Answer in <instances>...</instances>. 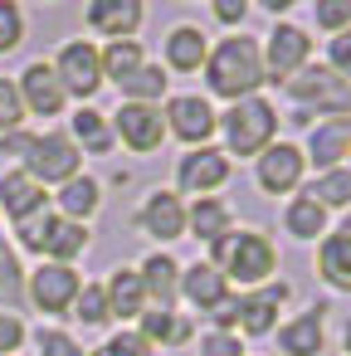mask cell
Instances as JSON below:
<instances>
[{
	"label": "cell",
	"mask_w": 351,
	"mask_h": 356,
	"mask_svg": "<svg viewBox=\"0 0 351 356\" xmlns=\"http://www.w3.org/2000/svg\"><path fill=\"white\" fill-rule=\"evenodd\" d=\"M278 341H283L288 356H317L322 351V307H307L302 317H293L278 332Z\"/></svg>",
	"instance_id": "cell-23"
},
{
	"label": "cell",
	"mask_w": 351,
	"mask_h": 356,
	"mask_svg": "<svg viewBox=\"0 0 351 356\" xmlns=\"http://www.w3.org/2000/svg\"><path fill=\"white\" fill-rule=\"evenodd\" d=\"M98 59H103V79L122 83V79H132V74L142 69V44H137V40H113L108 54H98Z\"/></svg>",
	"instance_id": "cell-29"
},
{
	"label": "cell",
	"mask_w": 351,
	"mask_h": 356,
	"mask_svg": "<svg viewBox=\"0 0 351 356\" xmlns=\"http://www.w3.org/2000/svg\"><path fill=\"white\" fill-rule=\"evenodd\" d=\"M88 25L98 35H108V40H132V30L142 25V6L137 0H93Z\"/></svg>",
	"instance_id": "cell-15"
},
{
	"label": "cell",
	"mask_w": 351,
	"mask_h": 356,
	"mask_svg": "<svg viewBox=\"0 0 351 356\" xmlns=\"http://www.w3.org/2000/svg\"><path fill=\"white\" fill-rule=\"evenodd\" d=\"M20 40H25V15L10 6V0H0V54H10Z\"/></svg>",
	"instance_id": "cell-35"
},
{
	"label": "cell",
	"mask_w": 351,
	"mask_h": 356,
	"mask_svg": "<svg viewBox=\"0 0 351 356\" xmlns=\"http://www.w3.org/2000/svg\"><path fill=\"white\" fill-rule=\"evenodd\" d=\"M20 118H25V103H20L15 83H10V79H0V137L15 132V127H20Z\"/></svg>",
	"instance_id": "cell-36"
},
{
	"label": "cell",
	"mask_w": 351,
	"mask_h": 356,
	"mask_svg": "<svg viewBox=\"0 0 351 356\" xmlns=\"http://www.w3.org/2000/svg\"><path fill=\"white\" fill-rule=\"evenodd\" d=\"M288 93H293V103L302 108L293 122H307L312 108H317V113L327 108V113H336V118L351 113V83H341V79H336L332 69H322V64H317V69H297V74L288 79Z\"/></svg>",
	"instance_id": "cell-5"
},
{
	"label": "cell",
	"mask_w": 351,
	"mask_h": 356,
	"mask_svg": "<svg viewBox=\"0 0 351 356\" xmlns=\"http://www.w3.org/2000/svg\"><path fill=\"white\" fill-rule=\"evenodd\" d=\"M346 156H351V152H346Z\"/></svg>",
	"instance_id": "cell-47"
},
{
	"label": "cell",
	"mask_w": 351,
	"mask_h": 356,
	"mask_svg": "<svg viewBox=\"0 0 351 356\" xmlns=\"http://www.w3.org/2000/svg\"><path fill=\"white\" fill-rule=\"evenodd\" d=\"M20 264H15V254L6 249V244H0V302H15L20 298Z\"/></svg>",
	"instance_id": "cell-38"
},
{
	"label": "cell",
	"mask_w": 351,
	"mask_h": 356,
	"mask_svg": "<svg viewBox=\"0 0 351 356\" xmlns=\"http://www.w3.org/2000/svg\"><path fill=\"white\" fill-rule=\"evenodd\" d=\"M322 278L332 288H351V239L346 234L322 239Z\"/></svg>",
	"instance_id": "cell-28"
},
{
	"label": "cell",
	"mask_w": 351,
	"mask_h": 356,
	"mask_svg": "<svg viewBox=\"0 0 351 356\" xmlns=\"http://www.w3.org/2000/svg\"><path fill=\"white\" fill-rule=\"evenodd\" d=\"M142 229H147V234H156V239H181V234H186V210H181V195L156 191V195L142 205Z\"/></svg>",
	"instance_id": "cell-17"
},
{
	"label": "cell",
	"mask_w": 351,
	"mask_h": 356,
	"mask_svg": "<svg viewBox=\"0 0 351 356\" xmlns=\"http://www.w3.org/2000/svg\"><path fill=\"white\" fill-rule=\"evenodd\" d=\"M20 341H25V322L15 312H0V356H10Z\"/></svg>",
	"instance_id": "cell-41"
},
{
	"label": "cell",
	"mask_w": 351,
	"mask_h": 356,
	"mask_svg": "<svg viewBox=\"0 0 351 356\" xmlns=\"http://www.w3.org/2000/svg\"><path fill=\"white\" fill-rule=\"evenodd\" d=\"M273 264H278L273 244L263 234H254V229H229V234L215 239V268H220L225 283L229 278L234 283H263L273 273Z\"/></svg>",
	"instance_id": "cell-2"
},
{
	"label": "cell",
	"mask_w": 351,
	"mask_h": 356,
	"mask_svg": "<svg viewBox=\"0 0 351 356\" xmlns=\"http://www.w3.org/2000/svg\"><path fill=\"white\" fill-rule=\"evenodd\" d=\"M0 205H6V215L20 225L35 210H44V186H35L25 171H6V176H0Z\"/></svg>",
	"instance_id": "cell-19"
},
{
	"label": "cell",
	"mask_w": 351,
	"mask_h": 356,
	"mask_svg": "<svg viewBox=\"0 0 351 356\" xmlns=\"http://www.w3.org/2000/svg\"><path fill=\"white\" fill-rule=\"evenodd\" d=\"M161 118H166V132H176L181 142H205V137L215 132V113H210V103L195 98V93L171 98Z\"/></svg>",
	"instance_id": "cell-12"
},
{
	"label": "cell",
	"mask_w": 351,
	"mask_h": 356,
	"mask_svg": "<svg viewBox=\"0 0 351 356\" xmlns=\"http://www.w3.org/2000/svg\"><path fill=\"white\" fill-rule=\"evenodd\" d=\"M346 351H351V322H346Z\"/></svg>",
	"instance_id": "cell-46"
},
{
	"label": "cell",
	"mask_w": 351,
	"mask_h": 356,
	"mask_svg": "<svg viewBox=\"0 0 351 356\" xmlns=\"http://www.w3.org/2000/svg\"><path fill=\"white\" fill-rule=\"evenodd\" d=\"M137 273H142L147 298H156V307L171 312V302L181 298V264H176L171 254H147V264H142Z\"/></svg>",
	"instance_id": "cell-16"
},
{
	"label": "cell",
	"mask_w": 351,
	"mask_h": 356,
	"mask_svg": "<svg viewBox=\"0 0 351 356\" xmlns=\"http://www.w3.org/2000/svg\"><path fill=\"white\" fill-rule=\"evenodd\" d=\"M210 317H215L220 327H234V322H239V298H225L220 307H210Z\"/></svg>",
	"instance_id": "cell-45"
},
{
	"label": "cell",
	"mask_w": 351,
	"mask_h": 356,
	"mask_svg": "<svg viewBox=\"0 0 351 356\" xmlns=\"http://www.w3.org/2000/svg\"><path fill=\"white\" fill-rule=\"evenodd\" d=\"M186 225L195 229V239H220V234H229V210L220 205V200H195V210L186 215Z\"/></svg>",
	"instance_id": "cell-31"
},
{
	"label": "cell",
	"mask_w": 351,
	"mask_h": 356,
	"mask_svg": "<svg viewBox=\"0 0 351 356\" xmlns=\"http://www.w3.org/2000/svg\"><path fill=\"white\" fill-rule=\"evenodd\" d=\"M117 88H122V98H127V103H152V98H161L166 79H161V69H156V64H142V69H137L132 79H122Z\"/></svg>",
	"instance_id": "cell-32"
},
{
	"label": "cell",
	"mask_w": 351,
	"mask_h": 356,
	"mask_svg": "<svg viewBox=\"0 0 351 356\" xmlns=\"http://www.w3.org/2000/svg\"><path fill=\"white\" fill-rule=\"evenodd\" d=\"M103 293H108V312H117V317H142L147 312V288H142L137 268H117Z\"/></svg>",
	"instance_id": "cell-22"
},
{
	"label": "cell",
	"mask_w": 351,
	"mask_h": 356,
	"mask_svg": "<svg viewBox=\"0 0 351 356\" xmlns=\"http://www.w3.org/2000/svg\"><path fill=\"white\" fill-rule=\"evenodd\" d=\"M93 356H152V346L142 341V332H117V337H108Z\"/></svg>",
	"instance_id": "cell-37"
},
{
	"label": "cell",
	"mask_w": 351,
	"mask_h": 356,
	"mask_svg": "<svg viewBox=\"0 0 351 356\" xmlns=\"http://www.w3.org/2000/svg\"><path fill=\"white\" fill-rule=\"evenodd\" d=\"M79 273L69 268V264H40L35 268V278H30V298L44 307V312H69L74 307V298H79Z\"/></svg>",
	"instance_id": "cell-9"
},
{
	"label": "cell",
	"mask_w": 351,
	"mask_h": 356,
	"mask_svg": "<svg viewBox=\"0 0 351 356\" xmlns=\"http://www.w3.org/2000/svg\"><path fill=\"white\" fill-rule=\"evenodd\" d=\"M332 74L346 83L351 79V30H341L336 40H332Z\"/></svg>",
	"instance_id": "cell-42"
},
{
	"label": "cell",
	"mask_w": 351,
	"mask_h": 356,
	"mask_svg": "<svg viewBox=\"0 0 351 356\" xmlns=\"http://www.w3.org/2000/svg\"><path fill=\"white\" fill-rule=\"evenodd\" d=\"M302 152L297 147H288V142H278V147H263V156H259V186L268 191V195H283V191H293L297 181H302Z\"/></svg>",
	"instance_id": "cell-13"
},
{
	"label": "cell",
	"mask_w": 351,
	"mask_h": 356,
	"mask_svg": "<svg viewBox=\"0 0 351 356\" xmlns=\"http://www.w3.org/2000/svg\"><path fill=\"white\" fill-rule=\"evenodd\" d=\"M215 15H220L225 25H239V20L249 15V6H244V0H220V6H215Z\"/></svg>",
	"instance_id": "cell-44"
},
{
	"label": "cell",
	"mask_w": 351,
	"mask_h": 356,
	"mask_svg": "<svg viewBox=\"0 0 351 356\" xmlns=\"http://www.w3.org/2000/svg\"><path fill=\"white\" fill-rule=\"evenodd\" d=\"M278 132V113L263 103V98H239L229 113H225V137H229V152L234 156H259Z\"/></svg>",
	"instance_id": "cell-3"
},
{
	"label": "cell",
	"mask_w": 351,
	"mask_h": 356,
	"mask_svg": "<svg viewBox=\"0 0 351 356\" xmlns=\"http://www.w3.org/2000/svg\"><path fill=\"white\" fill-rule=\"evenodd\" d=\"M327 229V210L312 200V195H297L293 205H288V234L293 239H317Z\"/></svg>",
	"instance_id": "cell-30"
},
{
	"label": "cell",
	"mask_w": 351,
	"mask_h": 356,
	"mask_svg": "<svg viewBox=\"0 0 351 356\" xmlns=\"http://www.w3.org/2000/svg\"><path fill=\"white\" fill-rule=\"evenodd\" d=\"M98 181H88V176H74V181H64V191H59V210H64V220H88L93 210H98Z\"/></svg>",
	"instance_id": "cell-27"
},
{
	"label": "cell",
	"mask_w": 351,
	"mask_h": 356,
	"mask_svg": "<svg viewBox=\"0 0 351 356\" xmlns=\"http://www.w3.org/2000/svg\"><path fill=\"white\" fill-rule=\"evenodd\" d=\"M88 244V229L79 220H64V215H49L44 234H40V254H49V264H69L74 254H83Z\"/></svg>",
	"instance_id": "cell-18"
},
{
	"label": "cell",
	"mask_w": 351,
	"mask_h": 356,
	"mask_svg": "<svg viewBox=\"0 0 351 356\" xmlns=\"http://www.w3.org/2000/svg\"><path fill=\"white\" fill-rule=\"evenodd\" d=\"M15 93H20V103H25L30 113H40V118H54V113H64V103H69L64 83L54 79V64H30L25 79L15 83Z\"/></svg>",
	"instance_id": "cell-10"
},
{
	"label": "cell",
	"mask_w": 351,
	"mask_h": 356,
	"mask_svg": "<svg viewBox=\"0 0 351 356\" xmlns=\"http://www.w3.org/2000/svg\"><path fill=\"white\" fill-rule=\"evenodd\" d=\"M307 195H312L322 210H327V205H351V171H322Z\"/></svg>",
	"instance_id": "cell-33"
},
{
	"label": "cell",
	"mask_w": 351,
	"mask_h": 356,
	"mask_svg": "<svg viewBox=\"0 0 351 356\" xmlns=\"http://www.w3.org/2000/svg\"><path fill=\"white\" fill-rule=\"evenodd\" d=\"M283 298H288V283H268L263 293L239 298V327H244V332H254V337L273 332V312L283 307Z\"/></svg>",
	"instance_id": "cell-20"
},
{
	"label": "cell",
	"mask_w": 351,
	"mask_h": 356,
	"mask_svg": "<svg viewBox=\"0 0 351 356\" xmlns=\"http://www.w3.org/2000/svg\"><path fill=\"white\" fill-rule=\"evenodd\" d=\"M176 181H181V191H190V195H200V200H205V191H215V186H225V181H229V156H225V152H215V147H200V152L181 156Z\"/></svg>",
	"instance_id": "cell-11"
},
{
	"label": "cell",
	"mask_w": 351,
	"mask_h": 356,
	"mask_svg": "<svg viewBox=\"0 0 351 356\" xmlns=\"http://www.w3.org/2000/svg\"><path fill=\"white\" fill-rule=\"evenodd\" d=\"M205 35L195 30V25H176L171 30V40H166V64L171 69H181V74H195L200 64H205Z\"/></svg>",
	"instance_id": "cell-24"
},
{
	"label": "cell",
	"mask_w": 351,
	"mask_h": 356,
	"mask_svg": "<svg viewBox=\"0 0 351 356\" xmlns=\"http://www.w3.org/2000/svg\"><path fill=\"white\" fill-rule=\"evenodd\" d=\"M181 293H186L200 312H210V307H220V302L229 298V283L220 278V268H215V264H195V268H186V273H181Z\"/></svg>",
	"instance_id": "cell-21"
},
{
	"label": "cell",
	"mask_w": 351,
	"mask_h": 356,
	"mask_svg": "<svg viewBox=\"0 0 351 356\" xmlns=\"http://www.w3.org/2000/svg\"><path fill=\"white\" fill-rule=\"evenodd\" d=\"M20 156H25V176L35 186H64V181L79 176V147H74V137H59V132L30 137Z\"/></svg>",
	"instance_id": "cell-4"
},
{
	"label": "cell",
	"mask_w": 351,
	"mask_h": 356,
	"mask_svg": "<svg viewBox=\"0 0 351 356\" xmlns=\"http://www.w3.org/2000/svg\"><path fill=\"white\" fill-rule=\"evenodd\" d=\"M113 137H122L132 152H156L166 137V118L152 103H122L113 113Z\"/></svg>",
	"instance_id": "cell-7"
},
{
	"label": "cell",
	"mask_w": 351,
	"mask_h": 356,
	"mask_svg": "<svg viewBox=\"0 0 351 356\" xmlns=\"http://www.w3.org/2000/svg\"><path fill=\"white\" fill-rule=\"evenodd\" d=\"M74 317H79L83 327L108 322V317H113V312H108V293H103V288H79V298H74Z\"/></svg>",
	"instance_id": "cell-34"
},
{
	"label": "cell",
	"mask_w": 351,
	"mask_h": 356,
	"mask_svg": "<svg viewBox=\"0 0 351 356\" xmlns=\"http://www.w3.org/2000/svg\"><path fill=\"white\" fill-rule=\"evenodd\" d=\"M346 20H351V0H317V25L322 30H346Z\"/></svg>",
	"instance_id": "cell-39"
},
{
	"label": "cell",
	"mask_w": 351,
	"mask_h": 356,
	"mask_svg": "<svg viewBox=\"0 0 351 356\" xmlns=\"http://www.w3.org/2000/svg\"><path fill=\"white\" fill-rule=\"evenodd\" d=\"M74 137H79L93 156H108V152H113V122H108L103 113H93V108H79V113H74ZM79 142H74V147H79Z\"/></svg>",
	"instance_id": "cell-26"
},
{
	"label": "cell",
	"mask_w": 351,
	"mask_h": 356,
	"mask_svg": "<svg viewBox=\"0 0 351 356\" xmlns=\"http://www.w3.org/2000/svg\"><path fill=\"white\" fill-rule=\"evenodd\" d=\"M307 54H312V40L297 30V25H278L273 35H268V59H263V79H293L297 69H307Z\"/></svg>",
	"instance_id": "cell-8"
},
{
	"label": "cell",
	"mask_w": 351,
	"mask_h": 356,
	"mask_svg": "<svg viewBox=\"0 0 351 356\" xmlns=\"http://www.w3.org/2000/svg\"><path fill=\"white\" fill-rule=\"evenodd\" d=\"M200 356H239V337H229V332H210V337L200 341Z\"/></svg>",
	"instance_id": "cell-43"
},
{
	"label": "cell",
	"mask_w": 351,
	"mask_h": 356,
	"mask_svg": "<svg viewBox=\"0 0 351 356\" xmlns=\"http://www.w3.org/2000/svg\"><path fill=\"white\" fill-rule=\"evenodd\" d=\"M54 79L64 83V93L93 98V93L103 88V59H98V49H93L88 40L64 44V54H59V64H54Z\"/></svg>",
	"instance_id": "cell-6"
},
{
	"label": "cell",
	"mask_w": 351,
	"mask_h": 356,
	"mask_svg": "<svg viewBox=\"0 0 351 356\" xmlns=\"http://www.w3.org/2000/svg\"><path fill=\"white\" fill-rule=\"evenodd\" d=\"M40 356H83L69 332H40Z\"/></svg>",
	"instance_id": "cell-40"
},
{
	"label": "cell",
	"mask_w": 351,
	"mask_h": 356,
	"mask_svg": "<svg viewBox=\"0 0 351 356\" xmlns=\"http://www.w3.org/2000/svg\"><path fill=\"white\" fill-rule=\"evenodd\" d=\"M205 79L220 98L239 103V98H254V88L263 83V54L254 40L234 35V40H220L215 54H205Z\"/></svg>",
	"instance_id": "cell-1"
},
{
	"label": "cell",
	"mask_w": 351,
	"mask_h": 356,
	"mask_svg": "<svg viewBox=\"0 0 351 356\" xmlns=\"http://www.w3.org/2000/svg\"><path fill=\"white\" fill-rule=\"evenodd\" d=\"M351 152V118H327L312 127L307 137V156L322 166V171H336V161Z\"/></svg>",
	"instance_id": "cell-14"
},
{
	"label": "cell",
	"mask_w": 351,
	"mask_h": 356,
	"mask_svg": "<svg viewBox=\"0 0 351 356\" xmlns=\"http://www.w3.org/2000/svg\"><path fill=\"white\" fill-rule=\"evenodd\" d=\"M190 337V322L186 317H176V312H166V307H152V312H142V341L147 346H181Z\"/></svg>",
	"instance_id": "cell-25"
}]
</instances>
